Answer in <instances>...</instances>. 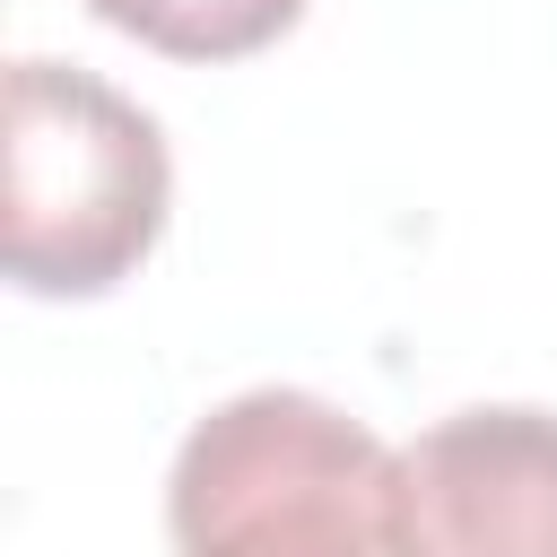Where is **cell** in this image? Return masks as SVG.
<instances>
[{"instance_id": "3957f363", "label": "cell", "mask_w": 557, "mask_h": 557, "mask_svg": "<svg viewBox=\"0 0 557 557\" xmlns=\"http://www.w3.org/2000/svg\"><path fill=\"white\" fill-rule=\"evenodd\" d=\"M418 557H557V409H453L400 453Z\"/></svg>"}, {"instance_id": "277c9868", "label": "cell", "mask_w": 557, "mask_h": 557, "mask_svg": "<svg viewBox=\"0 0 557 557\" xmlns=\"http://www.w3.org/2000/svg\"><path fill=\"white\" fill-rule=\"evenodd\" d=\"M87 9L165 61H244L305 17V0H87Z\"/></svg>"}, {"instance_id": "6da1fadb", "label": "cell", "mask_w": 557, "mask_h": 557, "mask_svg": "<svg viewBox=\"0 0 557 557\" xmlns=\"http://www.w3.org/2000/svg\"><path fill=\"white\" fill-rule=\"evenodd\" d=\"M174 557H418L400 453L322 392L218 400L165 470Z\"/></svg>"}, {"instance_id": "7a4b0ae2", "label": "cell", "mask_w": 557, "mask_h": 557, "mask_svg": "<svg viewBox=\"0 0 557 557\" xmlns=\"http://www.w3.org/2000/svg\"><path fill=\"white\" fill-rule=\"evenodd\" d=\"M174 165L157 113L70 61H9L0 261L17 296H113L165 235Z\"/></svg>"}]
</instances>
